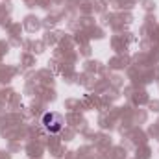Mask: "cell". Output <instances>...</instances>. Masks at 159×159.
<instances>
[{"label":"cell","instance_id":"6da1fadb","mask_svg":"<svg viewBox=\"0 0 159 159\" xmlns=\"http://www.w3.org/2000/svg\"><path fill=\"white\" fill-rule=\"evenodd\" d=\"M41 124L48 133H59L63 129V126H65V119L57 111H46L43 115V119H41Z\"/></svg>","mask_w":159,"mask_h":159}]
</instances>
